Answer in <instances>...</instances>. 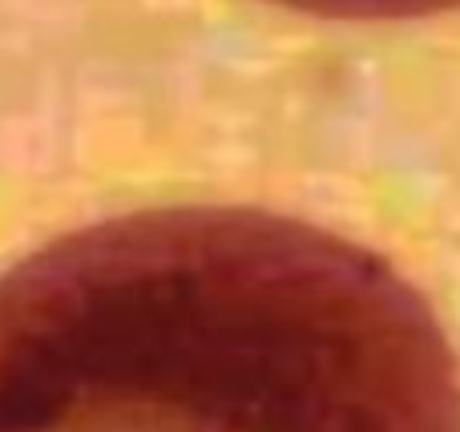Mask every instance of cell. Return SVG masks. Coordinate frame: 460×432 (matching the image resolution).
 I'll return each instance as SVG.
<instances>
[{
  "mask_svg": "<svg viewBox=\"0 0 460 432\" xmlns=\"http://www.w3.org/2000/svg\"><path fill=\"white\" fill-rule=\"evenodd\" d=\"M0 432H460V368L359 242L158 207L0 275Z\"/></svg>",
  "mask_w": 460,
  "mask_h": 432,
  "instance_id": "cell-1",
  "label": "cell"
},
{
  "mask_svg": "<svg viewBox=\"0 0 460 432\" xmlns=\"http://www.w3.org/2000/svg\"><path fill=\"white\" fill-rule=\"evenodd\" d=\"M319 21H351V24H388V21H424V16L456 13L460 0H267Z\"/></svg>",
  "mask_w": 460,
  "mask_h": 432,
  "instance_id": "cell-2",
  "label": "cell"
}]
</instances>
